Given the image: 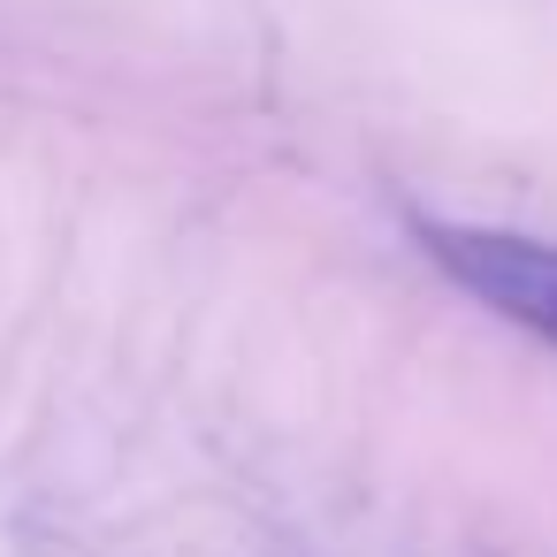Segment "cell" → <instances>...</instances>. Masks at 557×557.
Returning a JSON list of instances; mask_svg holds the SVG:
<instances>
[{
    "mask_svg": "<svg viewBox=\"0 0 557 557\" xmlns=\"http://www.w3.org/2000/svg\"><path fill=\"white\" fill-rule=\"evenodd\" d=\"M412 237L488 313H504V321H519V329L557 344V245L519 237V230H458V222H420Z\"/></svg>",
    "mask_w": 557,
    "mask_h": 557,
    "instance_id": "6da1fadb",
    "label": "cell"
}]
</instances>
